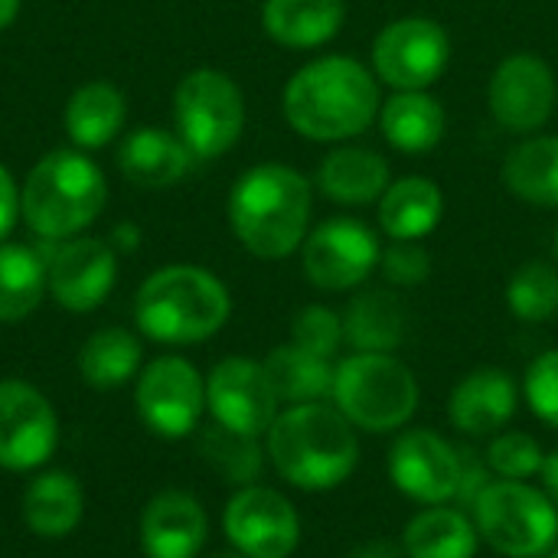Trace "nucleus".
<instances>
[{
    "label": "nucleus",
    "instance_id": "obj_1",
    "mask_svg": "<svg viewBox=\"0 0 558 558\" xmlns=\"http://www.w3.org/2000/svg\"><path fill=\"white\" fill-rule=\"evenodd\" d=\"M288 124L317 144H343L373 128L383 108L379 78L353 56H317L284 85Z\"/></svg>",
    "mask_w": 558,
    "mask_h": 558
},
{
    "label": "nucleus",
    "instance_id": "obj_2",
    "mask_svg": "<svg viewBox=\"0 0 558 558\" xmlns=\"http://www.w3.org/2000/svg\"><path fill=\"white\" fill-rule=\"evenodd\" d=\"M314 213V183L288 163L245 170L229 193V226L245 252L265 262L294 255Z\"/></svg>",
    "mask_w": 558,
    "mask_h": 558
},
{
    "label": "nucleus",
    "instance_id": "obj_3",
    "mask_svg": "<svg viewBox=\"0 0 558 558\" xmlns=\"http://www.w3.org/2000/svg\"><path fill=\"white\" fill-rule=\"evenodd\" d=\"M265 435L275 471L301 490H330L343 484L360 458L353 425L337 405L324 402L291 405Z\"/></svg>",
    "mask_w": 558,
    "mask_h": 558
},
{
    "label": "nucleus",
    "instance_id": "obj_4",
    "mask_svg": "<svg viewBox=\"0 0 558 558\" xmlns=\"http://www.w3.org/2000/svg\"><path fill=\"white\" fill-rule=\"evenodd\" d=\"M229 314V288L196 265H167L154 271L134 298V320L141 333L167 347H190L216 337Z\"/></svg>",
    "mask_w": 558,
    "mask_h": 558
},
{
    "label": "nucleus",
    "instance_id": "obj_5",
    "mask_svg": "<svg viewBox=\"0 0 558 558\" xmlns=\"http://www.w3.org/2000/svg\"><path fill=\"white\" fill-rule=\"evenodd\" d=\"M105 203V173L78 147L46 154L20 190V216L43 242L75 239L101 216Z\"/></svg>",
    "mask_w": 558,
    "mask_h": 558
},
{
    "label": "nucleus",
    "instance_id": "obj_6",
    "mask_svg": "<svg viewBox=\"0 0 558 558\" xmlns=\"http://www.w3.org/2000/svg\"><path fill=\"white\" fill-rule=\"evenodd\" d=\"M333 402L353 428L396 432L415 415L418 383L392 353H353L337 363Z\"/></svg>",
    "mask_w": 558,
    "mask_h": 558
},
{
    "label": "nucleus",
    "instance_id": "obj_7",
    "mask_svg": "<svg viewBox=\"0 0 558 558\" xmlns=\"http://www.w3.org/2000/svg\"><path fill=\"white\" fill-rule=\"evenodd\" d=\"M173 121L180 141L196 160H216L232 150L245 131V98L222 69H193L173 92Z\"/></svg>",
    "mask_w": 558,
    "mask_h": 558
},
{
    "label": "nucleus",
    "instance_id": "obj_8",
    "mask_svg": "<svg viewBox=\"0 0 558 558\" xmlns=\"http://www.w3.org/2000/svg\"><path fill=\"white\" fill-rule=\"evenodd\" d=\"M474 510L477 533L500 556L539 558L558 539V507L523 481H494Z\"/></svg>",
    "mask_w": 558,
    "mask_h": 558
},
{
    "label": "nucleus",
    "instance_id": "obj_9",
    "mask_svg": "<svg viewBox=\"0 0 558 558\" xmlns=\"http://www.w3.org/2000/svg\"><path fill=\"white\" fill-rule=\"evenodd\" d=\"M451 62L448 29L432 16L389 20L373 39V72L392 92H428Z\"/></svg>",
    "mask_w": 558,
    "mask_h": 558
},
{
    "label": "nucleus",
    "instance_id": "obj_10",
    "mask_svg": "<svg viewBox=\"0 0 558 558\" xmlns=\"http://www.w3.org/2000/svg\"><path fill=\"white\" fill-rule=\"evenodd\" d=\"M383 245L376 232L353 219L333 216L314 226L301 245L304 275L320 291H350L360 288L379 268Z\"/></svg>",
    "mask_w": 558,
    "mask_h": 558
},
{
    "label": "nucleus",
    "instance_id": "obj_11",
    "mask_svg": "<svg viewBox=\"0 0 558 558\" xmlns=\"http://www.w3.org/2000/svg\"><path fill=\"white\" fill-rule=\"evenodd\" d=\"M137 412L160 438H183L196 432L206 412V383L183 356H160L144 366L137 379Z\"/></svg>",
    "mask_w": 558,
    "mask_h": 558
},
{
    "label": "nucleus",
    "instance_id": "obj_12",
    "mask_svg": "<svg viewBox=\"0 0 558 558\" xmlns=\"http://www.w3.org/2000/svg\"><path fill=\"white\" fill-rule=\"evenodd\" d=\"M490 114L504 131L513 134H533L539 131L558 101V85L549 62L536 52H513L507 56L487 88Z\"/></svg>",
    "mask_w": 558,
    "mask_h": 558
},
{
    "label": "nucleus",
    "instance_id": "obj_13",
    "mask_svg": "<svg viewBox=\"0 0 558 558\" xmlns=\"http://www.w3.org/2000/svg\"><path fill=\"white\" fill-rule=\"evenodd\" d=\"M222 526L245 558H288L301 543V520L291 500L271 487H239L222 513Z\"/></svg>",
    "mask_w": 558,
    "mask_h": 558
},
{
    "label": "nucleus",
    "instance_id": "obj_14",
    "mask_svg": "<svg viewBox=\"0 0 558 558\" xmlns=\"http://www.w3.org/2000/svg\"><path fill=\"white\" fill-rule=\"evenodd\" d=\"M206 405L213 418L239 435H265L278 418V396L262 363L229 356L206 379Z\"/></svg>",
    "mask_w": 558,
    "mask_h": 558
},
{
    "label": "nucleus",
    "instance_id": "obj_15",
    "mask_svg": "<svg viewBox=\"0 0 558 558\" xmlns=\"http://www.w3.org/2000/svg\"><path fill=\"white\" fill-rule=\"evenodd\" d=\"M59 422L49 399L23 379H0V468L33 471L56 451Z\"/></svg>",
    "mask_w": 558,
    "mask_h": 558
},
{
    "label": "nucleus",
    "instance_id": "obj_16",
    "mask_svg": "<svg viewBox=\"0 0 558 558\" xmlns=\"http://www.w3.org/2000/svg\"><path fill=\"white\" fill-rule=\"evenodd\" d=\"M43 255L49 268V294L59 307L72 314H88L108 301L118 281V255L108 242L75 235L56 242V248Z\"/></svg>",
    "mask_w": 558,
    "mask_h": 558
},
{
    "label": "nucleus",
    "instance_id": "obj_17",
    "mask_svg": "<svg viewBox=\"0 0 558 558\" xmlns=\"http://www.w3.org/2000/svg\"><path fill=\"white\" fill-rule=\"evenodd\" d=\"M392 484L418 500L441 507L458 497L461 487V451L428 428L405 432L389 451Z\"/></svg>",
    "mask_w": 558,
    "mask_h": 558
},
{
    "label": "nucleus",
    "instance_id": "obj_18",
    "mask_svg": "<svg viewBox=\"0 0 558 558\" xmlns=\"http://www.w3.org/2000/svg\"><path fill=\"white\" fill-rule=\"evenodd\" d=\"M206 510L183 490L157 494L141 517V543L147 558H196L206 546Z\"/></svg>",
    "mask_w": 558,
    "mask_h": 558
},
{
    "label": "nucleus",
    "instance_id": "obj_19",
    "mask_svg": "<svg viewBox=\"0 0 558 558\" xmlns=\"http://www.w3.org/2000/svg\"><path fill=\"white\" fill-rule=\"evenodd\" d=\"M517 383L510 373L484 366L464 376L448 402V418L471 438H494L517 412Z\"/></svg>",
    "mask_w": 558,
    "mask_h": 558
},
{
    "label": "nucleus",
    "instance_id": "obj_20",
    "mask_svg": "<svg viewBox=\"0 0 558 558\" xmlns=\"http://www.w3.org/2000/svg\"><path fill=\"white\" fill-rule=\"evenodd\" d=\"M190 147L180 141L177 131L167 128H134L118 147V170L147 190H167L180 183L193 167Z\"/></svg>",
    "mask_w": 558,
    "mask_h": 558
},
{
    "label": "nucleus",
    "instance_id": "obj_21",
    "mask_svg": "<svg viewBox=\"0 0 558 558\" xmlns=\"http://www.w3.org/2000/svg\"><path fill=\"white\" fill-rule=\"evenodd\" d=\"M392 183V170L389 160L379 150L369 147H333L314 177V186L340 206H369L379 203V196L386 193V186Z\"/></svg>",
    "mask_w": 558,
    "mask_h": 558
},
{
    "label": "nucleus",
    "instance_id": "obj_22",
    "mask_svg": "<svg viewBox=\"0 0 558 558\" xmlns=\"http://www.w3.org/2000/svg\"><path fill=\"white\" fill-rule=\"evenodd\" d=\"M445 216V193L428 177H399L379 196V229L396 242H422Z\"/></svg>",
    "mask_w": 558,
    "mask_h": 558
},
{
    "label": "nucleus",
    "instance_id": "obj_23",
    "mask_svg": "<svg viewBox=\"0 0 558 558\" xmlns=\"http://www.w3.org/2000/svg\"><path fill=\"white\" fill-rule=\"evenodd\" d=\"M409 311L386 288L360 291L343 311V340L356 353H392L405 343Z\"/></svg>",
    "mask_w": 558,
    "mask_h": 558
},
{
    "label": "nucleus",
    "instance_id": "obj_24",
    "mask_svg": "<svg viewBox=\"0 0 558 558\" xmlns=\"http://www.w3.org/2000/svg\"><path fill=\"white\" fill-rule=\"evenodd\" d=\"M347 20V0H265L262 26L288 49H317L330 43Z\"/></svg>",
    "mask_w": 558,
    "mask_h": 558
},
{
    "label": "nucleus",
    "instance_id": "obj_25",
    "mask_svg": "<svg viewBox=\"0 0 558 558\" xmlns=\"http://www.w3.org/2000/svg\"><path fill=\"white\" fill-rule=\"evenodd\" d=\"M62 121L78 150H98L124 131L128 98L111 82H85L69 95Z\"/></svg>",
    "mask_w": 558,
    "mask_h": 558
},
{
    "label": "nucleus",
    "instance_id": "obj_26",
    "mask_svg": "<svg viewBox=\"0 0 558 558\" xmlns=\"http://www.w3.org/2000/svg\"><path fill=\"white\" fill-rule=\"evenodd\" d=\"M383 137L402 154H428L441 144L448 114L432 92H392L379 108Z\"/></svg>",
    "mask_w": 558,
    "mask_h": 558
},
{
    "label": "nucleus",
    "instance_id": "obj_27",
    "mask_svg": "<svg viewBox=\"0 0 558 558\" xmlns=\"http://www.w3.org/2000/svg\"><path fill=\"white\" fill-rule=\"evenodd\" d=\"M500 180L530 206H558V134H530L510 147Z\"/></svg>",
    "mask_w": 558,
    "mask_h": 558
},
{
    "label": "nucleus",
    "instance_id": "obj_28",
    "mask_svg": "<svg viewBox=\"0 0 558 558\" xmlns=\"http://www.w3.org/2000/svg\"><path fill=\"white\" fill-rule=\"evenodd\" d=\"M82 487L65 471L39 474L23 494V520L43 539H62L82 523Z\"/></svg>",
    "mask_w": 558,
    "mask_h": 558
},
{
    "label": "nucleus",
    "instance_id": "obj_29",
    "mask_svg": "<svg viewBox=\"0 0 558 558\" xmlns=\"http://www.w3.org/2000/svg\"><path fill=\"white\" fill-rule=\"evenodd\" d=\"M262 366L271 379L278 402L304 405V402H324L327 396H333L337 366L324 356H314V353L294 347V343L271 350Z\"/></svg>",
    "mask_w": 558,
    "mask_h": 558
},
{
    "label": "nucleus",
    "instance_id": "obj_30",
    "mask_svg": "<svg viewBox=\"0 0 558 558\" xmlns=\"http://www.w3.org/2000/svg\"><path fill=\"white\" fill-rule=\"evenodd\" d=\"M477 523H471L461 510L435 507L418 513L402 536L405 558H474L477 553Z\"/></svg>",
    "mask_w": 558,
    "mask_h": 558
},
{
    "label": "nucleus",
    "instance_id": "obj_31",
    "mask_svg": "<svg viewBox=\"0 0 558 558\" xmlns=\"http://www.w3.org/2000/svg\"><path fill=\"white\" fill-rule=\"evenodd\" d=\"M49 291L46 255L29 245L0 242V324L29 317Z\"/></svg>",
    "mask_w": 558,
    "mask_h": 558
},
{
    "label": "nucleus",
    "instance_id": "obj_32",
    "mask_svg": "<svg viewBox=\"0 0 558 558\" xmlns=\"http://www.w3.org/2000/svg\"><path fill=\"white\" fill-rule=\"evenodd\" d=\"M137 366H141V343L134 333L121 327L95 330L78 353V373L92 389H118L128 379H134Z\"/></svg>",
    "mask_w": 558,
    "mask_h": 558
},
{
    "label": "nucleus",
    "instance_id": "obj_33",
    "mask_svg": "<svg viewBox=\"0 0 558 558\" xmlns=\"http://www.w3.org/2000/svg\"><path fill=\"white\" fill-rule=\"evenodd\" d=\"M199 454L219 477H226L229 484H239V487H252L258 481V474H262V464H265L258 438L239 435V432H232V428H226L219 422L203 428Z\"/></svg>",
    "mask_w": 558,
    "mask_h": 558
},
{
    "label": "nucleus",
    "instance_id": "obj_34",
    "mask_svg": "<svg viewBox=\"0 0 558 558\" xmlns=\"http://www.w3.org/2000/svg\"><path fill=\"white\" fill-rule=\"evenodd\" d=\"M510 311L526 324H543L558 311V268L549 262H526L507 284Z\"/></svg>",
    "mask_w": 558,
    "mask_h": 558
},
{
    "label": "nucleus",
    "instance_id": "obj_35",
    "mask_svg": "<svg viewBox=\"0 0 558 558\" xmlns=\"http://www.w3.org/2000/svg\"><path fill=\"white\" fill-rule=\"evenodd\" d=\"M291 343L314 356L333 360V353L343 347V317L324 304H307L291 320Z\"/></svg>",
    "mask_w": 558,
    "mask_h": 558
},
{
    "label": "nucleus",
    "instance_id": "obj_36",
    "mask_svg": "<svg viewBox=\"0 0 558 558\" xmlns=\"http://www.w3.org/2000/svg\"><path fill=\"white\" fill-rule=\"evenodd\" d=\"M543 461H546V454H543L539 441H533L523 432L494 435V441L487 448V468L494 474H500V481H526L543 471Z\"/></svg>",
    "mask_w": 558,
    "mask_h": 558
},
{
    "label": "nucleus",
    "instance_id": "obj_37",
    "mask_svg": "<svg viewBox=\"0 0 558 558\" xmlns=\"http://www.w3.org/2000/svg\"><path fill=\"white\" fill-rule=\"evenodd\" d=\"M379 271L389 284L396 288H418L432 275V255L425 252L422 242H396L383 248L379 255Z\"/></svg>",
    "mask_w": 558,
    "mask_h": 558
},
{
    "label": "nucleus",
    "instance_id": "obj_38",
    "mask_svg": "<svg viewBox=\"0 0 558 558\" xmlns=\"http://www.w3.org/2000/svg\"><path fill=\"white\" fill-rule=\"evenodd\" d=\"M526 399L546 425L558 428V350L533 360L526 373Z\"/></svg>",
    "mask_w": 558,
    "mask_h": 558
},
{
    "label": "nucleus",
    "instance_id": "obj_39",
    "mask_svg": "<svg viewBox=\"0 0 558 558\" xmlns=\"http://www.w3.org/2000/svg\"><path fill=\"white\" fill-rule=\"evenodd\" d=\"M490 484H494V481H490V474L484 471V464L477 461V454H474V451H461V487H458V497H454V500L474 507L477 497H481Z\"/></svg>",
    "mask_w": 558,
    "mask_h": 558
},
{
    "label": "nucleus",
    "instance_id": "obj_40",
    "mask_svg": "<svg viewBox=\"0 0 558 558\" xmlns=\"http://www.w3.org/2000/svg\"><path fill=\"white\" fill-rule=\"evenodd\" d=\"M20 222V186L10 177V170L0 163V242L13 232Z\"/></svg>",
    "mask_w": 558,
    "mask_h": 558
},
{
    "label": "nucleus",
    "instance_id": "obj_41",
    "mask_svg": "<svg viewBox=\"0 0 558 558\" xmlns=\"http://www.w3.org/2000/svg\"><path fill=\"white\" fill-rule=\"evenodd\" d=\"M543 484H546V497L553 500L558 507V451L553 454H546V461H543Z\"/></svg>",
    "mask_w": 558,
    "mask_h": 558
},
{
    "label": "nucleus",
    "instance_id": "obj_42",
    "mask_svg": "<svg viewBox=\"0 0 558 558\" xmlns=\"http://www.w3.org/2000/svg\"><path fill=\"white\" fill-rule=\"evenodd\" d=\"M350 558H402V553H399L392 543L376 539V543H366V546H360L356 553H350Z\"/></svg>",
    "mask_w": 558,
    "mask_h": 558
},
{
    "label": "nucleus",
    "instance_id": "obj_43",
    "mask_svg": "<svg viewBox=\"0 0 558 558\" xmlns=\"http://www.w3.org/2000/svg\"><path fill=\"white\" fill-rule=\"evenodd\" d=\"M16 13H20V0H0V33L16 20Z\"/></svg>",
    "mask_w": 558,
    "mask_h": 558
},
{
    "label": "nucleus",
    "instance_id": "obj_44",
    "mask_svg": "<svg viewBox=\"0 0 558 558\" xmlns=\"http://www.w3.org/2000/svg\"><path fill=\"white\" fill-rule=\"evenodd\" d=\"M114 235H118V242H121V245H131V248L137 245V229H134V226H118V232H114Z\"/></svg>",
    "mask_w": 558,
    "mask_h": 558
},
{
    "label": "nucleus",
    "instance_id": "obj_45",
    "mask_svg": "<svg viewBox=\"0 0 558 558\" xmlns=\"http://www.w3.org/2000/svg\"><path fill=\"white\" fill-rule=\"evenodd\" d=\"M213 558H245L242 553H219V556H213Z\"/></svg>",
    "mask_w": 558,
    "mask_h": 558
},
{
    "label": "nucleus",
    "instance_id": "obj_46",
    "mask_svg": "<svg viewBox=\"0 0 558 558\" xmlns=\"http://www.w3.org/2000/svg\"><path fill=\"white\" fill-rule=\"evenodd\" d=\"M553 248H556V258H558V226H556V239H553Z\"/></svg>",
    "mask_w": 558,
    "mask_h": 558
},
{
    "label": "nucleus",
    "instance_id": "obj_47",
    "mask_svg": "<svg viewBox=\"0 0 558 558\" xmlns=\"http://www.w3.org/2000/svg\"><path fill=\"white\" fill-rule=\"evenodd\" d=\"M553 558H558V553H556V556H553Z\"/></svg>",
    "mask_w": 558,
    "mask_h": 558
}]
</instances>
